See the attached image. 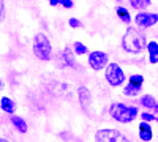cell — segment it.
Returning a JSON list of instances; mask_svg holds the SVG:
<instances>
[{"label":"cell","instance_id":"d6986e66","mask_svg":"<svg viewBox=\"0 0 158 142\" xmlns=\"http://www.w3.org/2000/svg\"><path fill=\"white\" fill-rule=\"evenodd\" d=\"M139 93H141V88H139V87H135V85H131V84H127V85L123 87V95H127V96L135 98V96H138Z\"/></svg>","mask_w":158,"mask_h":142},{"label":"cell","instance_id":"ba28073f","mask_svg":"<svg viewBox=\"0 0 158 142\" xmlns=\"http://www.w3.org/2000/svg\"><path fill=\"white\" fill-rule=\"evenodd\" d=\"M77 98H79V103H81V106L84 109H90L92 106V93L87 87H79L77 88Z\"/></svg>","mask_w":158,"mask_h":142},{"label":"cell","instance_id":"cb8c5ba5","mask_svg":"<svg viewBox=\"0 0 158 142\" xmlns=\"http://www.w3.org/2000/svg\"><path fill=\"white\" fill-rule=\"evenodd\" d=\"M49 5L51 6H59V5H62V0H49Z\"/></svg>","mask_w":158,"mask_h":142},{"label":"cell","instance_id":"d4e9b609","mask_svg":"<svg viewBox=\"0 0 158 142\" xmlns=\"http://www.w3.org/2000/svg\"><path fill=\"white\" fill-rule=\"evenodd\" d=\"M0 142H8L6 139H3V137H0Z\"/></svg>","mask_w":158,"mask_h":142},{"label":"cell","instance_id":"7c38bea8","mask_svg":"<svg viewBox=\"0 0 158 142\" xmlns=\"http://www.w3.org/2000/svg\"><path fill=\"white\" fill-rule=\"evenodd\" d=\"M146 51L149 54V62L152 63V65H156L158 63V41H155V40L149 41Z\"/></svg>","mask_w":158,"mask_h":142},{"label":"cell","instance_id":"ac0fdd59","mask_svg":"<svg viewBox=\"0 0 158 142\" xmlns=\"http://www.w3.org/2000/svg\"><path fill=\"white\" fill-rule=\"evenodd\" d=\"M128 84H131V85H135V87L142 88V84H144V76H142V74H139V73H136V74H131V76L128 77Z\"/></svg>","mask_w":158,"mask_h":142},{"label":"cell","instance_id":"30bf717a","mask_svg":"<svg viewBox=\"0 0 158 142\" xmlns=\"http://www.w3.org/2000/svg\"><path fill=\"white\" fill-rule=\"evenodd\" d=\"M139 104L144 106L146 109H150L153 114H158V101L152 95H142L139 98Z\"/></svg>","mask_w":158,"mask_h":142},{"label":"cell","instance_id":"4fadbf2b","mask_svg":"<svg viewBox=\"0 0 158 142\" xmlns=\"http://www.w3.org/2000/svg\"><path fill=\"white\" fill-rule=\"evenodd\" d=\"M62 57H63V62L67 63V65L70 68H76V54H74V51L71 47H65L62 51Z\"/></svg>","mask_w":158,"mask_h":142},{"label":"cell","instance_id":"2e32d148","mask_svg":"<svg viewBox=\"0 0 158 142\" xmlns=\"http://www.w3.org/2000/svg\"><path fill=\"white\" fill-rule=\"evenodd\" d=\"M115 13H117V16L118 19H120L123 24H130L131 22V14H130V11L123 6H117L115 8Z\"/></svg>","mask_w":158,"mask_h":142},{"label":"cell","instance_id":"5bb4252c","mask_svg":"<svg viewBox=\"0 0 158 142\" xmlns=\"http://www.w3.org/2000/svg\"><path fill=\"white\" fill-rule=\"evenodd\" d=\"M10 122H11V125L15 126L19 133H22V134L27 133L29 126H27V123H25V120L22 117H19V115H11V120Z\"/></svg>","mask_w":158,"mask_h":142},{"label":"cell","instance_id":"8992f818","mask_svg":"<svg viewBox=\"0 0 158 142\" xmlns=\"http://www.w3.org/2000/svg\"><path fill=\"white\" fill-rule=\"evenodd\" d=\"M87 62L94 71H101L109 65V55L103 51H92V52H89Z\"/></svg>","mask_w":158,"mask_h":142},{"label":"cell","instance_id":"603a6c76","mask_svg":"<svg viewBox=\"0 0 158 142\" xmlns=\"http://www.w3.org/2000/svg\"><path fill=\"white\" fill-rule=\"evenodd\" d=\"M62 6L65 10H71L74 6V2H73V0H62Z\"/></svg>","mask_w":158,"mask_h":142},{"label":"cell","instance_id":"7a4b0ae2","mask_svg":"<svg viewBox=\"0 0 158 142\" xmlns=\"http://www.w3.org/2000/svg\"><path fill=\"white\" fill-rule=\"evenodd\" d=\"M109 115L118 123H131L138 119L139 111L136 106L123 104V103H112L109 106Z\"/></svg>","mask_w":158,"mask_h":142},{"label":"cell","instance_id":"8fae6325","mask_svg":"<svg viewBox=\"0 0 158 142\" xmlns=\"http://www.w3.org/2000/svg\"><path fill=\"white\" fill-rule=\"evenodd\" d=\"M0 109L3 112L10 114V115H15L16 112V103L13 101L10 96H2L0 98Z\"/></svg>","mask_w":158,"mask_h":142},{"label":"cell","instance_id":"9c48e42d","mask_svg":"<svg viewBox=\"0 0 158 142\" xmlns=\"http://www.w3.org/2000/svg\"><path fill=\"white\" fill-rule=\"evenodd\" d=\"M139 139L142 142H150L153 139V131L149 122H141L139 123Z\"/></svg>","mask_w":158,"mask_h":142},{"label":"cell","instance_id":"9a60e30c","mask_svg":"<svg viewBox=\"0 0 158 142\" xmlns=\"http://www.w3.org/2000/svg\"><path fill=\"white\" fill-rule=\"evenodd\" d=\"M128 3H130L131 8H135V10H138V11H144L146 8L150 6L152 0H128Z\"/></svg>","mask_w":158,"mask_h":142},{"label":"cell","instance_id":"52a82bcc","mask_svg":"<svg viewBox=\"0 0 158 142\" xmlns=\"http://www.w3.org/2000/svg\"><path fill=\"white\" fill-rule=\"evenodd\" d=\"M135 22L139 29H150L155 24H158V13H149V11H138L135 18Z\"/></svg>","mask_w":158,"mask_h":142},{"label":"cell","instance_id":"3957f363","mask_svg":"<svg viewBox=\"0 0 158 142\" xmlns=\"http://www.w3.org/2000/svg\"><path fill=\"white\" fill-rule=\"evenodd\" d=\"M32 51H33V55L43 62L51 60L52 55V46L49 38L44 33H36L33 36V43H32Z\"/></svg>","mask_w":158,"mask_h":142},{"label":"cell","instance_id":"e0dca14e","mask_svg":"<svg viewBox=\"0 0 158 142\" xmlns=\"http://www.w3.org/2000/svg\"><path fill=\"white\" fill-rule=\"evenodd\" d=\"M73 51H74L76 55H87V54H89V47H87L84 43H81V41H74Z\"/></svg>","mask_w":158,"mask_h":142},{"label":"cell","instance_id":"484cf974","mask_svg":"<svg viewBox=\"0 0 158 142\" xmlns=\"http://www.w3.org/2000/svg\"><path fill=\"white\" fill-rule=\"evenodd\" d=\"M0 88H3V82L2 81H0Z\"/></svg>","mask_w":158,"mask_h":142},{"label":"cell","instance_id":"277c9868","mask_svg":"<svg viewBox=\"0 0 158 142\" xmlns=\"http://www.w3.org/2000/svg\"><path fill=\"white\" fill-rule=\"evenodd\" d=\"M104 77L111 87H120L127 79L122 67L115 62H109V65L104 68Z\"/></svg>","mask_w":158,"mask_h":142},{"label":"cell","instance_id":"ffe728a7","mask_svg":"<svg viewBox=\"0 0 158 142\" xmlns=\"http://www.w3.org/2000/svg\"><path fill=\"white\" fill-rule=\"evenodd\" d=\"M142 122H158V117L153 112H141Z\"/></svg>","mask_w":158,"mask_h":142},{"label":"cell","instance_id":"6da1fadb","mask_svg":"<svg viewBox=\"0 0 158 142\" xmlns=\"http://www.w3.org/2000/svg\"><path fill=\"white\" fill-rule=\"evenodd\" d=\"M147 41L138 29L135 27H127L123 36H122V49L128 54H141L142 51H146Z\"/></svg>","mask_w":158,"mask_h":142},{"label":"cell","instance_id":"44dd1931","mask_svg":"<svg viewBox=\"0 0 158 142\" xmlns=\"http://www.w3.org/2000/svg\"><path fill=\"white\" fill-rule=\"evenodd\" d=\"M6 16V6H5V0H0V24L5 21Z\"/></svg>","mask_w":158,"mask_h":142},{"label":"cell","instance_id":"7402d4cb","mask_svg":"<svg viewBox=\"0 0 158 142\" xmlns=\"http://www.w3.org/2000/svg\"><path fill=\"white\" fill-rule=\"evenodd\" d=\"M68 25L71 29H81L82 27V22L79 21V19H76V18H71L70 21H68Z\"/></svg>","mask_w":158,"mask_h":142},{"label":"cell","instance_id":"5b68a950","mask_svg":"<svg viewBox=\"0 0 158 142\" xmlns=\"http://www.w3.org/2000/svg\"><path fill=\"white\" fill-rule=\"evenodd\" d=\"M95 142H130V139L118 130L103 128L95 133Z\"/></svg>","mask_w":158,"mask_h":142}]
</instances>
